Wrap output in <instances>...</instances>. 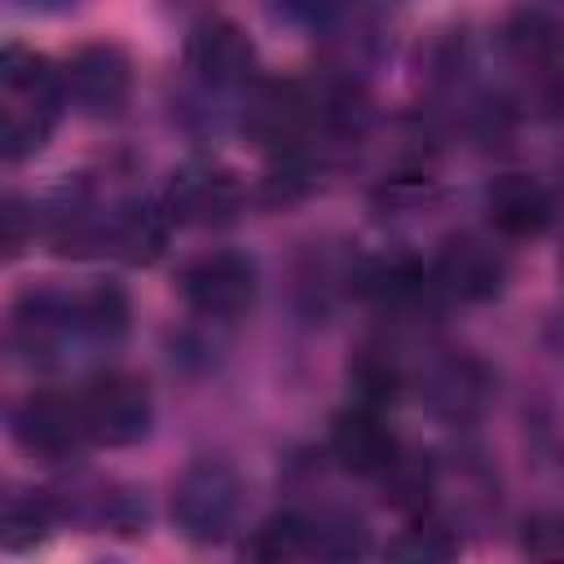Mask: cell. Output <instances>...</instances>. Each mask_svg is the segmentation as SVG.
Wrapping results in <instances>:
<instances>
[{
  "mask_svg": "<svg viewBox=\"0 0 564 564\" xmlns=\"http://www.w3.org/2000/svg\"><path fill=\"white\" fill-rule=\"evenodd\" d=\"M397 436L388 432V423L375 414V405H361V410H348L335 419L330 427V454L344 471L352 476H379L392 458H397Z\"/></svg>",
  "mask_w": 564,
  "mask_h": 564,
  "instance_id": "cell-10",
  "label": "cell"
},
{
  "mask_svg": "<svg viewBox=\"0 0 564 564\" xmlns=\"http://www.w3.org/2000/svg\"><path fill=\"white\" fill-rule=\"evenodd\" d=\"M79 414H84V432H88L93 445L123 449V445H137L150 432L154 405H150V392L137 375L110 370V375H97L79 392Z\"/></svg>",
  "mask_w": 564,
  "mask_h": 564,
  "instance_id": "cell-2",
  "label": "cell"
},
{
  "mask_svg": "<svg viewBox=\"0 0 564 564\" xmlns=\"http://www.w3.org/2000/svg\"><path fill=\"white\" fill-rule=\"evenodd\" d=\"M485 212H489V225L502 238H538L551 225V216H555L546 185L538 176H529V172L498 176L485 189Z\"/></svg>",
  "mask_w": 564,
  "mask_h": 564,
  "instance_id": "cell-9",
  "label": "cell"
},
{
  "mask_svg": "<svg viewBox=\"0 0 564 564\" xmlns=\"http://www.w3.org/2000/svg\"><path fill=\"white\" fill-rule=\"evenodd\" d=\"M181 295L198 317L238 322L256 300V264L247 256H238V251L198 256L181 273Z\"/></svg>",
  "mask_w": 564,
  "mask_h": 564,
  "instance_id": "cell-3",
  "label": "cell"
},
{
  "mask_svg": "<svg viewBox=\"0 0 564 564\" xmlns=\"http://www.w3.org/2000/svg\"><path fill=\"white\" fill-rule=\"evenodd\" d=\"M476 397H480V375H476V366H467V361H454V366H445V370L436 375L432 401H436L441 410L458 414V410H467Z\"/></svg>",
  "mask_w": 564,
  "mask_h": 564,
  "instance_id": "cell-19",
  "label": "cell"
},
{
  "mask_svg": "<svg viewBox=\"0 0 564 564\" xmlns=\"http://www.w3.org/2000/svg\"><path fill=\"white\" fill-rule=\"evenodd\" d=\"M70 317H75V330L79 335H88V339H119L123 330H128V317H132V308H128V295L115 286V282H97V286H88V291H79L75 300H70Z\"/></svg>",
  "mask_w": 564,
  "mask_h": 564,
  "instance_id": "cell-13",
  "label": "cell"
},
{
  "mask_svg": "<svg viewBox=\"0 0 564 564\" xmlns=\"http://www.w3.org/2000/svg\"><path fill=\"white\" fill-rule=\"evenodd\" d=\"M167 207H150V203H128L123 212H115V220L101 229V242H110L115 256H123L128 264H150L163 256L167 247Z\"/></svg>",
  "mask_w": 564,
  "mask_h": 564,
  "instance_id": "cell-12",
  "label": "cell"
},
{
  "mask_svg": "<svg viewBox=\"0 0 564 564\" xmlns=\"http://www.w3.org/2000/svg\"><path fill=\"white\" fill-rule=\"evenodd\" d=\"M436 286L463 304H480V300H494L507 282V260L494 242L476 238V234H463V238H449L436 256V269H432Z\"/></svg>",
  "mask_w": 564,
  "mask_h": 564,
  "instance_id": "cell-7",
  "label": "cell"
},
{
  "mask_svg": "<svg viewBox=\"0 0 564 564\" xmlns=\"http://www.w3.org/2000/svg\"><path fill=\"white\" fill-rule=\"evenodd\" d=\"M247 551H251L256 560H269V564L313 555V551H317V524H313V520H304V516H295V511L269 516V520L251 533Z\"/></svg>",
  "mask_w": 564,
  "mask_h": 564,
  "instance_id": "cell-14",
  "label": "cell"
},
{
  "mask_svg": "<svg viewBox=\"0 0 564 564\" xmlns=\"http://www.w3.org/2000/svg\"><path fill=\"white\" fill-rule=\"evenodd\" d=\"M507 48H511L520 62L542 66V62H551V57H555L560 35H555V26H551L542 13H520V18L507 26Z\"/></svg>",
  "mask_w": 564,
  "mask_h": 564,
  "instance_id": "cell-16",
  "label": "cell"
},
{
  "mask_svg": "<svg viewBox=\"0 0 564 564\" xmlns=\"http://www.w3.org/2000/svg\"><path fill=\"white\" fill-rule=\"evenodd\" d=\"M26 216H22V207L9 198V207H4V247H9V256H18L22 247H26V225H22Z\"/></svg>",
  "mask_w": 564,
  "mask_h": 564,
  "instance_id": "cell-23",
  "label": "cell"
},
{
  "mask_svg": "<svg viewBox=\"0 0 564 564\" xmlns=\"http://www.w3.org/2000/svg\"><path fill=\"white\" fill-rule=\"evenodd\" d=\"M454 551H458V542H454L445 529H436V524H419V529H410L405 538H397V542L388 546L392 560H410V564H441V560H449Z\"/></svg>",
  "mask_w": 564,
  "mask_h": 564,
  "instance_id": "cell-17",
  "label": "cell"
},
{
  "mask_svg": "<svg viewBox=\"0 0 564 564\" xmlns=\"http://www.w3.org/2000/svg\"><path fill=\"white\" fill-rule=\"evenodd\" d=\"M352 383H357V392H361L366 405L388 401V397H397V366L383 361V357H361L352 366Z\"/></svg>",
  "mask_w": 564,
  "mask_h": 564,
  "instance_id": "cell-20",
  "label": "cell"
},
{
  "mask_svg": "<svg viewBox=\"0 0 564 564\" xmlns=\"http://www.w3.org/2000/svg\"><path fill=\"white\" fill-rule=\"evenodd\" d=\"M132 93V62L115 44H84L62 70V97L79 115H115Z\"/></svg>",
  "mask_w": 564,
  "mask_h": 564,
  "instance_id": "cell-5",
  "label": "cell"
},
{
  "mask_svg": "<svg viewBox=\"0 0 564 564\" xmlns=\"http://www.w3.org/2000/svg\"><path fill=\"white\" fill-rule=\"evenodd\" d=\"M185 62L189 70L203 79V84H216V88H234V84H247L251 70H256V48L247 40V31L229 18H207L189 31V44H185Z\"/></svg>",
  "mask_w": 564,
  "mask_h": 564,
  "instance_id": "cell-8",
  "label": "cell"
},
{
  "mask_svg": "<svg viewBox=\"0 0 564 564\" xmlns=\"http://www.w3.org/2000/svg\"><path fill=\"white\" fill-rule=\"evenodd\" d=\"M375 480L383 485V502H392L397 511H419L432 494V463H427V454L397 449V458Z\"/></svg>",
  "mask_w": 564,
  "mask_h": 564,
  "instance_id": "cell-15",
  "label": "cell"
},
{
  "mask_svg": "<svg viewBox=\"0 0 564 564\" xmlns=\"http://www.w3.org/2000/svg\"><path fill=\"white\" fill-rule=\"evenodd\" d=\"M9 427H13V441L31 454V458H44V463H57V458H70L88 432H84V414H79V397H57V392H31L13 405L9 414Z\"/></svg>",
  "mask_w": 564,
  "mask_h": 564,
  "instance_id": "cell-4",
  "label": "cell"
},
{
  "mask_svg": "<svg viewBox=\"0 0 564 564\" xmlns=\"http://www.w3.org/2000/svg\"><path fill=\"white\" fill-rule=\"evenodd\" d=\"M524 551L533 555H564V516H542L524 524Z\"/></svg>",
  "mask_w": 564,
  "mask_h": 564,
  "instance_id": "cell-21",
  "label": "cell"
},
{
  "mask_svg": "<svg viewBox=\"0 0 564 564\" xmlns=\"http://www.w3.org/2000/svg\"><path fill=\"white\" fill-rule=\"evenodd\" d=\"M242 507V480L229 463L203 458L194 463L172 494V520L189 542H220Z\"/></svg>",
  "mask_w": 564,
  "mask_h": 564,
  "instance_id": "cell-1",
  "label": "cell"
},
{
  "mask_svg": "<svg viewBox=\"0 0 564 564\" xmlns=\"http://www.w3.org/2000/svg\"><path fill=\"white\" fill-rule=\"evenodd\" d=\"M278 4H282V13L295 18V22H326L344 0H278Z\"/></svg>",
  "mask_w": 564,
  "mask_h": 564,
  "instance_id": "cell-22",
  "label": "cell"
},
{
  "mask_svg": "<svg viewBox=\"0 0 564 564\" xmlns=\"http://www.w3.org/2000/svg\"><path fill=\"white\" fill-rule=\"evenodd\" d=\"M44 529H48V507L40 498H9V507H4V542L13 551L40 542Z\"/></svg>",
  "mask_w": 564,
  "mask_h": 564,
  "instance_id": "cell-18",
  "label": "cell"
},
{
  "mask_svg": "<svg viewBox=\"0 0 564 564\" xmlns=\"http://www.w3.org/2000/svg\"><path fill=\"white\" fill-rule=\"evenodd\" d=\"M163 207L181 225H229L242 212V181L229 167L194 163L167 181Z\"/></svg>",
  "mask_w": 564,
  "mask_h": 564,
  "instance_id": "cell-6",
  "label": "cell"
},
{
  "mask_svg": "<svg viewBox=\"0 0 564 564\" xmlns=\"http://www.w3.org/2000/svg\"><path fill=\"white\" fill-rule=\"evenodd\" d=\"M304 93L295 84H260L251 97H247V110H242V132L256 141V145H291L304 128Z\"/></svg>",
  "mask_w": 564,
  "mask_h": 564,
  "instance_id": "cell-11",
  "label": "cell"
},
{
  "mask_svg": "<svg viewBox=\"0 0 564 564\" xmlns=\"http://www.w3.org/2000/svg\"><path fill=\"white\" fill-rule=\"evenodd\" d=\"M26 4H40V9H66V4H75V0H26Z\"/></svg>",
  "mask_w": 564,
  "mask_h": 564,
  "instance_id": "cell-24",
  "label": "cell"
}]
</instances>
